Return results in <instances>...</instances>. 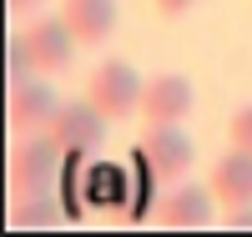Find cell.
<instances>
[{
    "label": "cell",
    "instance_id": "obj_1",
    "mask_svg": "<svg viewBox=\"0 0 252 237\" xmlns=\"http://www.w3.org/2000/svg\"><path fill=\"white\" fill-rule=\"evenodd\" d=\"M141 91H146V81L136 76V66H126L121 56H106V61L86 76V96H91L111 121L141 116Z\"/></svg>",
    "mask_w": 252,
    "mask_h": 237
},
{
    "label": "cell",
    "instance_id": "obj_2",
    "mask_svg": "<svg viewBox=\"0 0 252 237\" xmlns=\"http://www.w3.org/2000/svg\"><path fill=\"white\" fill-rule=\"evenodd\" d=\"M66 157L46 132H31L10 146V192L15 197H46L56 182V162Z\"/></svg>",
    "mask_w": 252,
    "mask_h": 237
},
{
    "label": "cell",
    "instance_id": "obj_3",
    "mask_svg": "<svg viewBox=\"0 0 252 237\" xmlns=\"http://www.w3.org/2000/svg\"><path fill=\"white\" fill-rule=\"evenodd\" d=\"M182 121H146V136H141V146H136V162L141 167H152V177H161V182H182L187 171H192V141H187V132H177Z\"/></svg>",
    "mask_w": 252,
    "mask_h": 237
},
{
    "label": "cell",
    "instance_id": "obj_4",
    "mask_svg": "<svg viewBox=\"0 0 252 237\" xmlns=\"http://www.w3.org/2000/svg\"><path fill=\"white\" fill-rule=\"evenodd\" d=\"M106 126H111V116L86 96V101H56V111L46 116L40 132H46L61 152H86V146H96L106 136Z\"/></svg>",
    "mask_w": 252,
    "mask_h": 237
},
{
    "label": "cell",
    "instance_id": "obj_5",
    "mask_svg": "<svg viewBox=\"0 0 252 237\" xmlns=\"http://www.w3.org/2000/svg\"><path fill=\"white\" fill-rule=\"evenodd\" d=\"M20 35H26V46H31L40 71H66L76 61V46H81L76 31L66 26V15H31Z\"/></svg>",
    "mask_w": 252,
    "mask_h": 237
},
{
    "label": "cell",
    "instance_id": "obj_6",
    "mask_svg": "<svg viewBox=\"0 0 252 237\" xmlns=\"http://www.w3.org/2000/svg\"><path fill=\"white\" fill-rule=\"evenodd\" d=\"M157 217H161V227H172V232H197V227H212V187L177 182L172 192H161Z\"/></svg>",
    "mask_w": 252,
    "mask_h": 237
},
{
    "label": "cell",
    "instance_id": "obj_7",
    "mask_svg": "<svg viewBox=\"0 0 252 237\" xmlns=\"http://www.w3.org/2000/svg\"><path fill=\"white\" fill-rule=\"evenodd\" d=\"M192 81L187 76H152L141 91V121H187V111H192Z\"/></svg>",
    "mask_w": 252,
    "mask_h": 237
},
{
    "label": "cell",
    "instance_id": "obj_8",
    "mask_svg": "<svg viewBox=\"0 0 252 237\" xmlns=\"http://www.w3.org/2000/svg\"><path fill=\"white\" fill-rule=\"evenodd\" d=\"M61 15L81 46H106L116 31V0H61Z\"/></svg>",
    "mask_w": 252,
    "mask_h": 237
},
{
    "label": "cell",
    "instance_id": "obj_9",
    "mask_svg": "<svg viewBox=\"0 0 252 237\" xmlns=\"http://www.w3.org/2000/svg\"><path fill=\"white\" fill-rule=\"evenodd\" d=\"M212 197L232 212V207H247L252 202V152H227V157H217V167H212Z\"/></svg>",
    "mask_w": 252,
    "mask_h": 237
},
{
    "label": "cell",
    "instance_id": "obj_10",
    "mask_svg": "<svg viewBox=\"0 0 252 237\" xmlns=\"http://www.w3.org/2000/svg\"><path fill=\"white\" fill-rule=\"evenodd\" d=\"M56 111V91L46 81H26V86H10V132L15 136H31L46 126V116Z\"/></svg>",
    "mask_w": 252,
    "mask_h": 237
},
{
    "label": "cell",
    "instance_id": "obj_11",
    "mask_svg": "<svg viewBox=\"0 0 252 237\" xmlns=\"http://www.w3.org/2000/svg\"><path fill=\"white\" fill-rule=\"evenodd\" d=\"M56 202L51 197H15V212H10V227L15 232H40V227H56Z\"/></svg>",
    "mask_w": 252,
    "mask_h": 237
},
{
    "label": "cell",
    "instance_id": "obj_12",
    "mask_svg": "<svg viewBox=\"0 0 252 237\" xmlns=\"http://www.w3.org/2000/svg\"><path fill=\"white\" fill-rule=\"evenodd\" d=\"M35 56H31V46H26V35H10V46H5V81L10 86H26V81H35Z\"/></svg>",
    "mask_w": 252,
    "mask_h": 237
},
{
    "label": "cell",
    "instance_id": "obj_13",
    "mask_svg": "<svg viewBox=\"0 0 252 237\" xmlns=\"http://www.w3.org/2000/svg\"><path fill=\"white\" fill-rule=\"evenodd\" d=\"M227 146H237V152H252V101L232 111V121H227Z\"/></svg>",
    "mask_w": 252,
    "mask_h": 237
},
{
    "label": "cell",
    "instance_id": "obj_14",
    "mask_svg": "<svg viewBox=\"0 0 252 237\" xmlns=\"http://www.w3.org/2000/svg\"><path fill=\"white\" fill-rule=\"evenodd\" d=\"M227 227H232V232H252V202H247V207H232V212H227Z\"/></svg>",
    "mask_w": 252,
    "mask_h": 237
},
{
    "label": "cell",
    "instance_id": "obj_15",
    "mask_svg": "<svg viewBox=\"0 0 252 237\" xmlns=\"http://www.w3.org/2000/svg\"><path fill=\"white\" fill-rule=\"evenodd\" d=\"M192 5H197V0H157V10H161V15H172V20H177V15H187Z\"/></svg>",
    "mask_w": 252,
    "mask_h": 237
},
{
    "label": "cell",
    "instance_id": "obj_16",
    "mask_svg": "<svg viewBox=\"0 0 252 237\" xmlns=\"http://www.w3.org/2000/svg\"><path fill=\"white\" fill-rule=\"evenodd\" d=\"M5 5H10L15 15H31V10H40V0H5Z\"/></svg>",
    "mask_w": 252,
    "mask_h": 237
}]
</instances>
